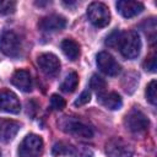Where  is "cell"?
<instances>
[{
    "label": "cell",
    "mask_w": 157,
    "mask_h": 157,
    "mask_svg": "<svg viewBox=\"0 0 157 157\" xmlns=\"http://www.w3.org/2000/svg\"><path fill=\"white\" fill-rule=\"evenodd\" d=\"M0 157H1V152H0Z\"/></svg>",
    "instance_id": "cell-26"
},
{
    "label": "cell",
    "mask_w": 157,
    "mask_h": 157,
    "mask_svg": "<svg viewBox=\"0 0 157 157\" xmlns=\"http://www.w3.org/2000/svg\"><path fill=\"white\" fill-rule=\"evenodd\" d=\"M37 64L39 69L48 76H54L60 70V61L56 55L52 53H44L40 54L37 58Z\"/></svg>",
    "instance_id": "cell-10"
},
{
    "label": "cell",
    "mask_w": 157,
    "mask_h": 157,
    "mask_svg": "<svg viewBox=\"0 0 157 157\" xmlns=\"http://www.w3.org/2000/svg\"><path fill=\"white\" fill-rule=\"evenodd\" d=\"M77 85H78V76H77V74L76 72H70L65 77V80L63 81V83L60 85V88L64 92L71 93V92H74L76 90Z\"/></svg>",
    "instance_id": "cell-18"
},
{
    "label": "cell",
    "mask_w": 157,
    "mask_h": 157,
    "mask_svg": "<svg viewBox=\"0 0 157 157\" xmlns=\"http://www.w3.org/2000/svg\"><path fill=\"white\" fill-rule=\"evenodd\" d=\"M0 52L7 56L16 58L21 53V40L12 31H5L0 36Z\"/></svg>",
    "instance_id": "cell-5"
},
{
    "label": "cell",
    "mask_w": 157,
    "mask_h": 157,
    "mask_svg": "<svg viewBox=\"0 0 157 157\" xmlns=\"http://www.w3.org/2000/svg\"><path fill=\"white\" fill-rule=\"evenodd\" d=\"M20 109H21V104L17 96L10 90H1L0 91V110L11 113V114H17L20 113Z\"/></svg>",
    "instance_id": "cell-11"
},
{
    "label": "cell",
    "mask_w": 157,
    "mask_h": 157,
    "mask_svg": "<svg viewBox=\"0 0 157 157\" xmlns=\"http://www.w3.org/2000/svg\"><path fill=\"white\" fill-rule=\"evenodd\" d=\"M124 124L126 129H129L131 132H144L148 129L150 121L148 118L137 108L131 109L124 119Z\"/></svg>",
    "instance_id": "cell-6"
},
{
    "label": "cell",
    "mask_w": 157,
    "mask_h": 157,
    "mask_svg": "<svg viewBox=\"0 0 157 157\" xmlns=\"http://www.w3.org/2000/svg\"><path fill=\"white\" fill-rule=\"evenodd\" d=\"M53 156H71V157H92V151L87 147L77 148L67 142H56L52 150Z\"/></svg>",
    "instance_id": "cell-8"
},
{
    "label": "cell",
    "mask_w": 157,
    "mask_h": 157,
    "mask_svg": "<svg viewBox=\"0 0 157 157\" xmlns=\"http://www.w3.org/2000/svg\"><path fill=\"white\" fill-rule=\"evenodd\" d=\"M16 2L12 0H2L0 1V15H10L15 12Z\"/></svg>",
    "instance_id": "cell-21"
},
{
    "label": "cell",
    "mask_w": 157,
    "mask_h": 157,
    "mask_svg": "<svg viewBox=\"0 0 157 157\" xmlns=\"http://www.w3.org/2000/svg\"><path fill=\"white\" fill-rule=\"evenodd\" d=\"M21 125L18 121L12 119H1L0 118V141L9 142L18 132Z\"/></svg>",
    "instance_id": "cell-14"
},
{
    "label": "cell",
    "mask_w": 157,
    "mask_h": 157,
    "mask_svg": "<svg viewBox=\"0 0 157 157\" xmlns=\"http://www.w3.org/2000/svg\"><path fill=\"white\" fill-rule=\"evenodd\" d=\"M117 9L123 17L130 18L144 11V4L132 0H120L117 2Z\"/></svg>",
    "instance_id": "cell-13"
},
{
    "label": "cell",
    "mask_w": 157,
    "mask_h": 157,
    "mask_svg": "<svg viewBox=\"0 0 157 157\" xmlns=\"http://www.w3.org/2000/svg\"><path fill=\"white\" fill-rule=\"evenodd\" d=\"M118 48L121 55L126 59H135L139 56L141 50V39L137 32L129 31L121 33L118 43Z\"/></svg>",
    "instance_id": "cell-1"
},
{
    "label": "cell",
    "mask_w": 157,
    "mask_h": 157,
    "mask_svg": "<svg viewBox=\"0 0 157 157\" xmlns=\"http://www.w3.org/2000/svg\"><path fill=\"white\" fill-rule=\"evenodd\" d=\"M87 17L96 27H105L110 21V12L105 4L92 2L87 7Z\"/></svg>",
    "instance_id": "cell-3"
},
{
    "label": "cell",
    "mask_w": 157,
    "mask_h": 157,
    "mask_svg": "<svg viewBox=\"0 0 157 157\" xmlns=\"http://www.w3.org/2000/svg\"><path fill=\"white\" fill-rule=\"evenodd\" d=\"M50 105L53 109L55 110H61L64 107H65V101L61 96L59 94H53L50 97Z\"/></svg>",
    "instance_id": "cell-23"
},
{
    "label": "cell",
    "mask_w": 157,
    "mask_h": 157,
    "mask_svg": "<svg viewBox=\"0 0 157 157\" xmlns=\"http://www.w3.org/2000/svg\"><path fill=\"white\" fill-rule=\"evenodd\" d=\"M97 66L98 69L108 75V76H117L120 72V66L117 60L107 52H101L97 54Z\"/></svg>",
    "instance_id": "cell-9"
},
{
    "label": "cell",
    "mask_w": 157,
    "mask_h": 157,
    "mask_svg": "<svg viewBox=\"0 0 157 157\" xmlns=\"http://www.w3.org/2000/svg\"><path fill=\"white\" fill-rule=\"evenodd\" d=\"M105 153L108 157H132L134 147L121 137H112L105 144Z\"/></svg>",
    "instance_id": "cell-7"
},
{
    "label": "cell",
    "mask_w": 157,
    "mask_h": 157,
    "mask_svg": "<svg viewBox=\"0 0 157 157\" xmlns=\"http://www.w3.org/2000/svg\"><path fill=\"white\" fill-rule=\"evenodd\" d=\"M66 26V20L65 17L60 15H49L43 17L38 22V27L40 31L44 32H55V31H61Z\"/></svg>",
    "instance_id": "cell-12"
},
{
    "label": "cell",
    "mask_w": 157,
    "mask_h": 157,
    "mask_svg": "<svg viewBox=\"0 0 157 157\" xmlns=\"http://www.w3.org/2000/svg\"><path fill=\"white\" fill-rule=\"evenodd\" d=\"M59 125L61 126V130H64L65 132L72 134L75 136H80V137H85V139H91L93 136L92 128H90L87 124H85L83 121H81L78 119L64 117L61 119V121L59 123Z\"/></svg>",
    "instance_id": "cell-4"
},
{
    "label": "cell",
    "mask_w": 157,
    "mask_h": 157,
    "mask_svg": "<svg viewBox=\"0 0 157 157\" xmlns=\"http://www.w3.org/2000/svg\"><path fill=\"white\" fill-rule=\"evenodd\" d=\"M11 82L23 92H29L32 90V78L29 72L26 70H16L11 77Z\"/></svg>",
    "instance_id": "cell-15"
},
{
    "label": "cell",
    "mask_w": 157,
    "mask_h": 157,
    "mask_svg": "<svg viewBox=\"0 0 157 157\" xmlns=\"http://www.w3.org/2000/svg\"><path fill=\"white\" fill-rule=\"evenodd\" d=\"M90 99H91V93H90V91L88 90H86V91H83L81 94H80V97L75 101V105L76 107H80V105H83V104H86V103H88L90 102Z\"/></svg>",
    "instance_id": "cell-25"
},
{
    "label": "cell",
    "mask_w": 157,
    "mask_h": 157,
    "mask_svg": "<svg viewBox=\"0 0 157 157\" xmlns=\"http://www.w3.org/2000/svg\"><path fill=\"white\" fill-rule=\"evenodd\" d=\"M90 86L93 91L97 92V94H102L105 92V88H107V83L105 81L98 76V75H92L91 80H90Z\"/></svg>",
    "instance_id": "cell-19"
},
{
    "label": "cell",
    "mask_w": 157,
    "mask_h": 157,
    "mask_svg": "<svg viewBox=\"0 0 157 157\" xmlns=\"http://www.w3.org/2000/svg\"><path fill=\"white\" fill-rule=\"evenodd\" d=\"M144 67H145V70L151 71V72H155V71H156L157 60H156V55H155V54H152V55H150L148 58H146V60L144 61Z\"/></svg>",
    "instance_id": "cell-24"
},
{
    "label": "cell",
    "mask_w": 157,
    "mask_h": 157,
    "mask_svg": "<svg viewBox=\"0 0 157 157\" xmlns=\"http://www.w3.org/2000/svg\"><path fill=\"white\" fill-rule=\"evenodd\" d=\"M43 140L36 134H28L18 147L20 157H39L43 152Z\"/></svg>",
    "instance_id": "cell-2"
},
{
    "label": "cell",
    "mask_w": 157,
    "mask_h": 157,
    "mask_svg": "<svg viewBox=\"0 0 157 157\" xmlns=\"http://www.w3.org/2000/svg\"><path fill=\"white\" fill-rule=\"evenodd\" d=\"M63 53L65 54L66 58H69L70 60H76L80 55V45L77 42H75L74 39H64L60 44Z\"/></svg>",
    "instance_id": "cell-17"
},
{
    "label": "cell",
    "mask_w": 157,
    "mask_h": 157,
    "mask_svg": "<svg viewBox=\"0 0 157 157\" xmlns=\"http://www.w3.org/2000/svg\"><path fill=\"white\" fill-rule=\"evenodd\" d=\"M98 101L103 107H105L110 110H117L123 104L121 98L117 92H109V93L104 92L102 94H98Z\"/></svg>",
    "instance_id": "cell-16"
},
{
    "label": "cell",
    "mask_w": 157,
    "mask_h": 157,
    "mask_svg": "<svg viewBox=\"0 0 157 157\" xmlns=\"http://www.w3.org/2000/svg\"><path fill=\"white\" fill-rule=\"evenodd\" d=\"M120 36H121V32H120V31H118V29L113 31V32L107 37V39H105V45L112 47V48H117V47H118V43H119Z\"/></svg>",
    "instance_id": "cell-22"
},
{
    "label": "cell",
    "mask_w": 157,
    "mask_h": 157,
    "mask_svg": "<svg viewBox=\"0 0 157 157\" xmlns=\"http://www.w3.org/2000/svg\"><path fill=\"white\" fill-rule=\"evenodd\" d=\"M146 99L152 104V105H156L157 103V87H156V80H152L147 87H146Z\"/></svg>",
    "instance_id": "cell-20"
}]
</instances>
